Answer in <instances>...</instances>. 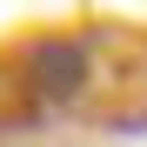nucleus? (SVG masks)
Segmentation results:
<instances>
[{
    "label": "nucleus",
    "mask_w": 147,
    "mask_h": 147,
    "mask_svg": "<svg viewBox=\"0 0 147 147\" xmlns=\"http://www.w3.org/2000/svg\"><path fill=\"white\" fill-rule=\"evenodd\" d=\"M80 80H87V54L80 47H60V40L34 47V87L47 94V100H74Z\"/></svg>",
    "instance_id": "1"
}]
</instances>
